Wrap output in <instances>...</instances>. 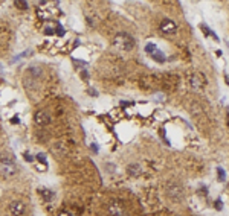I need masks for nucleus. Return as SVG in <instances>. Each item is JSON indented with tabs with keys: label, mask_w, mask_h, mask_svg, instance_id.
<instances>
[{
	"label": "nucleus",
	"mask_w": 229,
	"mask_h": 216,
	"mask_svg": "<svg viewBox=\"0 0 229 216\" xmlns=\"http://www.w3.org/2000/svg\"><path fill=\"white\" fill-rule=\"evenodd\" d=\"M113 41H114V46H118L119 49H124V50H131L134 47V40L128 34H125V32L116 34Z\"/></svg>",
	"instance_id": "obj_1"
},
{
	"label": "nucleus",
	"mask_w": 229,
	"mask_h": 216,
	"mask_svg": "<svg viewBox=\"0 0 229 216\" xmlns=\"http://www.w3.org/2000/svg\"><path fill=\"white\" fill-rule=\"evenodd\" d=\"M15 172H17V167H15V165H14L12 158H9V160L6 158V160H3L2 163H0V174H2L5 178L12 177Z\"/></svg>",
	"instance_id": "obj_2"
},
{
	"label": "nucleus",
	"mask_w": 229,
	"mask_h": 216,
	"mask_svg": "<svg viewBox=\"0 0 229 216\" xmlns=\"http://www.w3.org/2000/svg\"><path fill=\"white\" fill-rule=\"evenodd\" d=\"M26 210V204L23 201H12L9 204V212L12 216H22Z\"/></svg>",
	"instance_id": "obj_3"
},
{
	"label": "nucleus",
	"mask_w": 229,
	"mask_h": 216,
	"mask_svg": "<svg viewBox=\"0 0 229 216\" xmlns=\"http://www.w3.org/2000/svg\"><path fill=\"white\" fill-rule=\"evenodd\" d=\"M107 210H109L110 216H127L125 209H124V206L121 202H112Z\"/></svg>",
	"instance_id": "obj_4"
},
{
	"label": "nucleus",
	"mask_w": 229,
	"mask_h": 216,
	"mask_svg": "<svg viewBox=\"0 0 229 216\" xmlns=\"http://www.w3.org/2000/svg\"><path fill=\"white\" fill-rule=\"evenodd\" d=\"M34 122L37 123V125H40V126H43V125H47L49 122H50V116H49V113H46V111H37L35 114H34Z\"/></svg>",
	"instance_id": "obj_5"
},
{
	"label": "nucleus",
	"mask_w": 229,
	"mask_h": 216,
	"mask_svg": "<svg viewBox=\"0 0 229 216\" xmlns=\"http://www.w3.org/2000/svg\"><path fill=\"white\" fill-rule=\"evenodd\" d=\"M176 29H177V28H176V23L173 20L165 18V20L160 21V30L163 32V34H174Z\"/></svg>",
	"instance_id": "obj_6"
},
{
	"label": "nucleus",
	"mask_w": 229,
	"mask_h": 216,
	"mask_svg": "<svg viewBox=\"0 0 229 216\" xmlns=\"http://www.w3.org/2000/svg\"><path fill=\"white\" fill-rule=\"evenodd\" d=\"M190 82H191V87L193 88H202L203 85L206 84V78L203 76V75H200V73H194L193 76H191V79H190Z\"/></svg>",
	"instance_id": "obj_7"
},
{
	"label": "nucleus",
	"mask_w": 229,
	"mask_h": 216,
	"mask_svg": "<svg viewBox=\"0 0 229 216\" xmlns=\"http://www.w3.org/2000/svg\"><path fill=\"white\" fill-rule=\"evenodd\" d=\"M128 174L133 177H139L142 174V167L139 165H131V166H128Z\"/></svg>",
	"instance_id": "obj_8"
},
{
	"label": "nucleus",
	"mask_w": 229,
	"mask_h": 216,
	"mask_svg": "<svg viewBox=\"0 0 229 216\" xmlns=\"http://www.w3.org/2000/svg\"><path fill=\"white\" fill-rule=\"evenodd\" d=\"M151 57H153L154 61H158V62H163V61H165V55H163V53H162L159 49L156 50L154 53H151Z\"/></svg>",
	"instance_id": "obj_9"
},
{
	"label": "nucleus",
	"mask_w": 229,
	"mask_h": 216,
	"mask_svg": "<svg viewBox=\"0 0 229 216\" xmlns=\"http://www.w3.org/2000/svg\"><path fill=\"white\" fill-rule=\"evenodd\" d=\"M156 50H158V46H156L154 43H147V46H145V52L151 55V53H154Z\"/></svg>",
	"instance_id": "obj_10"
},
{
	"label": "nucleus",
	"mask_w": 229,
	"mask_h": 216,
	"mask_svg": "<svg viewBox=\"0 0 229 216\" xmlns=\"http://www.w3.org/2000/svg\"><path fill=\"white\" fill-rule=\"evenodd\" d=\"M217 174H218V181H225L226 180V174H225L223 167H217Z\"/></svg>",
	"instance_id": "obj_11"
},
{
	"label": "nucleus",
	"mask_w": 229,
	"mask_h": 216,
	"mask_svg": "<svg viewBox=\"0 0 229 216\" xmlns=\"http://www.w3.org/2000/svg\"><path fill=\"white\" fill-rule=\"evenodd\" d=\"M41 193H43V196H44L47 201L52 199V193H50V190H41Z\"/></svg>",
	"instance_id": "obj_12"
},
{
	"label": "nucleus",
	"mask_w": 229,
	"mask_h": 216,
	"mask_svg": "<svg viewBox=\"0 0 229 216\" xmlns=\"http://www.w3.org/2000/svg\"><path fill=\"white\" fill-rule=\"evenodd\" d=\"M37 158H38V160H40L43 165H47V160H46V157H44V154H43V152H40V154L37 155Z\"/></svg>",
	"instance_id": "obj_13"
},
{
	"label": "nucleus",
	"mask_w": 229,
	"mask_h": 216,
	"mask_svg": "<svg viewBox=\"0 0 229 216\" xmlns=\"http://www.w3.org/2000/svg\"><path fill=\"white\" fill-rule=\"evenodd\" d=\"M15 5L18 6V8H23V9H28V2H20V0H17V2H15Z\"/></svg>",
	"instance_id": "obj_14"
},
{
	"label": "nucleus",
	"mask_w": 229,
	"mask_h": 216,
	"mask_svg": "<svg viewBox=\"0 0 229 216\" xmlns=\"http://www.w3.org/2000/svg\"><path fill=\"white\" fill-rule=\"evenodd\" d=\"M58 216H72V215L66 210H61V212H58Z\"/></svg>",
	"instance_id": "obj_15"
},
{
	"label": "nucleus",
	"mask_w": 229,
	"mask_h": 216,
	"mask_svg": "<svg viewBox=\"0 0 229 216\" xmlns=\"http://www.w3.org/2000/svg\"><path fill=\"white\" fill-rule=\"evenodd\" d=\"M44 32H46L47 35H52V34H54V29H52V28H46V29H44Z\"/></svg>",
	"instance_id": "obj_16"
},
{
	"label": "nucleus",
	"mask_w": 229,
	"mask_h": 216,
	"mask_svg": "<svg viewBox=\"0 0 229 216\" xmlns=\"http://www.w3.org/2000/svg\"><path fill=\"white\" fill-rule=\"evenodd\" d=\"M215 209H217V210H222V201H220V199L215 202Z\"/></svg>",
	"instance_id": "obj_17"
},
{
	"label": "nucleus",
	"mask_w": 229,
	"mask_h": 216,
	"mask_svg": "<svg viewBox=\"0 0 229 216\" xmlns=\"http://www.w3.org/2000/svg\"><path fill=\"white\" fill-rule=\"evenodd\" d=\"M228 125H229V114H228Z\"/></svg>",
	"instance_id": "obj_18"
}]
</instances>
